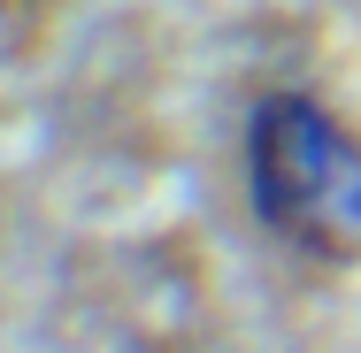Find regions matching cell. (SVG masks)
<instances>
[{
  "instance_id": "6da1fadb",
  "label": "cell",
  "mask_w": 361,
  "mask_h": 353,
  "mask_svg": "<svg viewBox=\"0 0 361 353\" xmlns=\"http://www.w3.org/2000/svg\"><path fill=\"white\" fill-rule=\"evenodd\" d=\"M246 200L277 246L307 254V261H354L361 254V139L315 92H269L246 116Z\"/></svg>"
},
{
  "instance_id": "7a4b0ae2",
  "label": "cell",
  "mask_w": 361,
  "mask_h": 353,
  "mask_svg": "<svg viewBox=\"0 0 361 353\" xmlns=\"http://www.w3.org/2000/svg\"><path fill=\"white\" fill-rule=\"evenodd\" d=\"M47 16H54V0H0V23L8 31H39Z\"/></svg>"
}]
</instances>
